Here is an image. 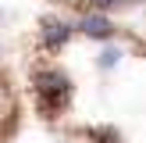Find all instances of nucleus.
I'll return each mask as SVG.
<instances>
[{
    "label": "nucleus",
    "mask_w": 146,
    "mask_h": 143,
    "mask_svg": "<svg viewBox=\"0 0 146 143\" xmlns=\"http://www.w3.org/2000/svg\"><path fill=\"white\" fill-rule=\"evenodd\" d=\"M36 86H39L43 100H61L64 90H68V79L57 75V72H39V75H36Z\"/></svg>",
    "instance_id": "nucleus-1"
},
{
    "label": "nucleus",
    "mask_w": 146,
    "mask_h": 143,
    "mask_svg": "<svg viewBox=\"0 0 146 143\" xmlns=\"http://www.w3.org/2000/svg\"><path fill=\"white\" fill-rule=\"evenodd\" d=\"M78 29H82L86 36H93V39H104V36H111V32H114L111 18H104V14H86V18L78 21Z\"/></svg>",
    "instance_id": "nucleus-2"
},
{
    "label": "nucleus",
    "mask_w": 146,
    "mask_h": 143,
    "mask_svg": "<svg viewBox=\"0 0 146 143\" xmlns=\"http://www.w3.org/2000/svg\"><path fill=\"white\" fill-rule=\"evenodd\" d=\"M68 32H71V29L64 25V21H54V18H46V21H43V43H46V47H57V43H64V39H68Z\"/></svg>",
    "instance_id": "nucleus-3"
},
{
    "label": "nucleus",
    "mask_w": 146,
    "mask_h": 143,
    "mask_svg": "<svg viewBox=\"0 0 146 143\" xmlns=\"http://www.w3.org/2000/svg\"><path fill=\"white\" fill-rule=\"evenodd\" d=\"M114 61H118V54H114V50H107V54H104V61H100V64H104V68H111Z\"/></svg>",
    "instance_id": "nucleus-4"
},
{
    "label": "nucleus",
    "mask_w": 146,
    "mask_h": 143,
    "mask_svg": "<svg viewBox=\"0 0 146 143\" xmlns=\"http://www.w3.org/2000/svg\"><path fill=\"white\" fill-rule=\"evenodd\" d=\"M93 4H100V7H111V4H118V0H93Z\"/></svg>",
    "instance_id": "nucleus-5"
}]
</instances>
